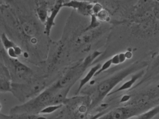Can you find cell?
<instances>
[{
  "label": "cell",
  "mask_w": 159,
  "mask_h": 119,
  "mask_svg": "<svg viewBox=\"0 0 159 119\" xmlns=\"http://www.w3.org/2000/svg\"><path fill=\"white\" fill-rule=\"evenodd\" d=\"M134 70L132 68L125 70L101 82L97 87L94 97L90 103V108H93L100 103L107 95H109L110 92L114 87L133 72Z\"/></svg>",
  "instance_id": "obj_1"
},
{
  "label": "cell",
  "mask_w": 159,
  "mask_h": 119,
  "mask_svg": "<svg viewBox=\"0 0 159 119\" xmlns=\"http://www.w3.org/2000/svg\"><path fill=\"white\" fill-rule=\"evenodd\" d=\"M149 102L134 103L114 108L97 119H129L148 111L152 108Z\"/></svg>",
  "instance_id": "obj_2"
},
{
  "label": "cell",
  "mask_w": 159,
  "mask_h": 119,
  "mask_svg": "<svg viewBox=\"0 0 159 119\" xmlns=\"http://www.w3.org/2000/svg\"><path fill=\"white\" fill-rule=\"evenodd\" d=\"M101 65L100 64H98V65H96V66H94L92 67L91 69L89 70V71L87 72V74H86L84 78H83L82 80H81L80 81V85H79V87L78 88V90L77 92L79 93L82 88L85 85L87 84L89 81H91L92 80V78L95 76L96 74L97 71H98V70L101 67Z\"/></svg>",
  "instance_id": "obj_3"
},
{
  "label": "cell",
  "mask_w": 159,
  "mask_h": 119,
  "mask_svg": "<svg viewBox=\"0 0 159 119\" xmlns=\"http://www.w3.org/2000/svg\"><path fill=\"white\" fill-rule=\"evenodd\" d=\"M11 77L1 75L0 78V91L1 92H12Z\"/></svg>",
  "instance_id": "obj_4"
},
{
  "label": "cell",
  "mask_w": 159,
  "mask_h": 119,
  "mask_svg": "<svg viewBox=\"0 0 159 119\" xmlns=\"http://www.w3.org/2000/svg\"><path fill=\"white\" fill-rule=\"evenodd\" d=\"M143 73H144V71H142L137 74H135V75H133L131 79H130L129 80L127 81L125 83L120 87H119L117 90L112 93H117V92H119L120 91H123V90H127V89L131 88V86L134 85V84L135 83L138 79H140V77L142 76Z\"/></svg>",
  "instance_id": "obj_5"
},
{
  "label": "cell",
  "mask_w": 159,
  "mask_h": 119,
  "mask_svg": "<svg viewBox=\"0 0 159 119\" xmlns=\"http://www.w3.org/2000/svg\"><path fill=\"white\" fill-rule=\"evenodd\" d=\"M3 116L4 119H38V118L36 114L28 113H14L11 116Z\"/></svg>",
  "instance_id": "obj_6"
},
{
  "label": "cell",
  "mask_w": 159,
  "mask_h": 119,
  "mask_svg": "<svg viewBox=\"0 0 159 119\" xmlns=\"http://www.w3.org/2000/svg\"><path fill=\"white\" fill-rule=\"evenodd\" d=\"M62 106H63L62 104H52V105H49L41 110L40 112V113L45 114H51L61 108Z\"/></svg>",
  "instance_id": "obj_7"
},
{
  "label": "cell",
  "mask_w": 159,
  "mask_h": 119,
  "mask_svg": "<svg viewBox=\"0 0 159 119\" xmlns=\"http://www.w3.org/2000/svg\"><path fill=\"white\" fill-rule=\"evenodd\" d=\"M60 7H61V4H57L55 7L51 15V16H50V17L48 18L47 25H46V31L47 32H49V31H50L51 27L52 26V25L54 19L56 15L57 14V13L59 11Z\"/></svg>",
  "instance_id": "obj_8"
},
{
  "label": "cell",
  "mask_w": 159,
  "mask_h": 119,
  "mask_svg": "<svg viewBox=\"0 0 159 119\" xmlns=\"http://www.w3.org/2000/svg\"><path fill=\"white\" fill-rule=\"evenodd\" d=\"M111 64H112L111 59L106 61L105 63H104L103 65L101 66V67L98 70V71H97L96 74L95 76H97V75H99L100 73H101V72L107 70V69H108L111 66Z\"/></svg>",
  "instance_id": "obj_9"
},
{
  "label": "cell",
  "mask_w": 159,
  "mask_h": 119,
  "mask_svg": "<svg viewBox=\"0 0 159 119\" xmlns=\"http://www.w3.org/2000/svg\"><path fill=\"white\" fill-rule=\"evenodd\" d=\"M2 39H3V44H4V46H5L6 49L8 50V49L13 48L14 47V43L11 42L8 40V39L4 36V35H3Z\"/></svg>",
  "instance_id": "obj_10"
},
{
  "label": "cell",
  "mask_w": 159,
  "mask_h": 119,
  "mask_svg": "<svg viewBox=\"0 0 159 119\" xmlns=\"http://www.w3.org/2000/svg\"><path fill=\"white\" fill-rule=\"evenodd\" d=\"M111 60L112 64L117 65V64H119L120 63L119 55H115V56L111 58Z\"/></svg>",
  "instance_id": "obj_11"
},
{
  "label": "cell",
  "mask_w": 159,
  "mask_h": 119,
  "mask_svg": "<svg viewBox=\"0 0 159 119\" xmlns=\"http://www.w3.org/2000/svg\"><path fill=\"white\" fill-rule=\"evenodd\" d=\"M119 55V58H120V63H123L125 61L126 58V56L125 54L121 53Z\"/></svg>",
  "instance_id": "obj_12"
}]
</instances>
